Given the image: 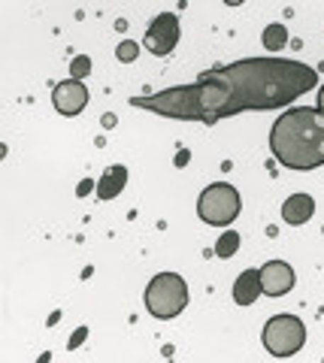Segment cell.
Here are the masks:
<instances>
[{
	"label": "cell",
	"instance_id": "obj_2",
	"mask_svg": "<svg viewBox=\"0 0 324 363\" xmlns=\"http://www.w3.org/2000/svg\"><path fill=\"white\" fill-rule=\"evenodd\" d=\"M270 152L288 169H315L324 164V112L318 106H294L276 118Z\"/></svg>",
	"mask_w": 324,
	"mask_h": 363
},
{
	"label": "cell",
	"instance_id": "obj_4",
	"mask_svg": "<svg viewBox=\"0 0 324 363\" xmlns=\"http://www.w3.org/2000/svg\"><path fill=\"white\" fill-rule=\"evenodd\" d=\"M261 339H264V348L273 357H291L306 342V327L297 315H273L264 324Z\"/></svg>",
	"mask_w": 324,
	"mask_h": 363
},
{
	"label": "cell",
	"instance_id": "obj_14",
	"mask_svg": "<svg viewBox=\"0 0 324 363\" xmlns=\"http://www.w3.org/2000/svg\"><path fill=\"white\" fill-rule=\"evenodd\" d=\"M116 55H118V61H137V55H140V45L137 43H130V40H125L116 49Z\"/></svg>",
	"mask_w": 324,
	"mask_h": 363
},
{
	"label": "cell",
	"instance_id": "obj_8",
	"mask_svg": "<svg viewBox=\"0 0 324 363\" xmlns=\"http://www.w3.org/2000/svg\"><path fill=\"white\" fill-rule=\"evenodd\" d=\"M261 288L267 297H282L294 288V269L285 260H270L261 267Z\"/></svg>",
	"mask_w": 324,
	"mask_h": 363
},
{
	"label": "cell",
	"instance_id": "obj_5",
	"mask_svg": "<svg viewBox=\"0 0 324 363\" xmlns=\"http://www.w3.org/2000/svg\"><path fill=\"white\" fill-rule=\"evenodd\" d=\"M240 209H242L240 191L233 185H228V182H216V185H209L197 200L200 218H203L206 224H212V227L230 224L240 215Z\"/></svg>",
	"mask_w": 324,
	"mask_h": 363
},
{
	"label": "cell",
	"instance_id": "obj_6",
	"mask_svg": "<svg viewBox=\"0 0 324 363\" xmlns=\"http://www.w3.org/2000/svg\"><path fill=\"white\" fill-rule=\"evenodd\" d=\"M176 43H179V18L173 13L155 16V21L146 30V37H143V45H146L152 55L164 58V55H170L176 49Z\"/></svg>",
	"mask_w": 324,
	"mask_h": 363
},
{
	"label": "cell",
	"instance_id": "obj_12",
	"mask_svg": "<svg viewBox=\"0 0 324 363\" xmlns=\"http://www.w3.org/2000/svg\"><path fill=\"white\" fill-rule=\"evenodd\" d=\"M285 43H288L285 25H267V30H264V49L276 52V49H285Z\"/></svg>",
	"mask_w": 324,
	"mask_h": 363
},
{
	"label": "cell",
	"instance_id": "obj_11",
	"mask_svg": "<svg viewBox=\"0 0 324 363\" xmlns=\"http://www.w3.org/2000/svg\"><path fill=\"white\" fill-rule=\"evenodd\" d=\"M125 185H128V167L113 164L97 182V197L100 200H113V197H118L121 191H125Z\"/></svg>",
	"mask_w": 324,
	"mask_h": 363
},
{
	"label": "cell",
	"instance_id": "obj_3",
	"mask_svg": "<svg viewBox=\"0 0 324 363\" xmlns=\"http://www.w3.org/2000/svg\"><path fill=\"white\" fill-rule=\"evenodd\" d=\"M188 306V285L179 272H158L149 288H146V309L158 321H170V318L182 315Z\"/></svg>",
	"mask_w": 324,
	"mask_h": 363
},
{
	"label": "cell",
	"instance_id": "obj_10",
	"mask_svg": "<svg viewBox=\"0 0 324 363\" xmlns=\"http://www.w3.org/2000/svg\"><path fill=\"white\" fill-rule=\"evenodd\" d=\"M315 212V200L309 194H291L285 203H282V218L285 224H306Z\"/></svg>",
	"mask_w": 324,
	"mask_h": 363
},
{
	"label": "cell",
	"instance_id": "obj_9",
	"mask_svg": "<svg viewBox=\"0 0 324 363\" xmlns=\"http://www.w3.org/2000/svg\"><path fill=\"white\" fill-rule=\"evenodd\" d=\"M261 294H264L261 269H245V272H240V279L233 281V303L237 306H252Z\"/></svg>",
	"mask_w": 324,
	"mask_h": 363
},
{
	"label": "cell",
	"instance_id": "obj_13",
	"mask_svg": "<svg viewBox=\"0 0 324 363\" xmlns=\"http://www.w3.org/2000/svg\"><path fill=\"white\" fill-rule=\"evenodd\" d=\"M237 248H240V236L233 233V230H228V233L216 242V255H218V257H233V255H237Z\"/></svg>",
	"mask_w": 324,
	"mask_h": 363
},
{
	"label": "cell",
	"instance_id": "obj_16",
	"mask_svg": "<svg viewBox=\"0 0 324 363\" xmlns=\"http://www.w3.org/2000/svg\"><path fill=\"white\" fill-rule=\"evenodd\" d=\"M315 106H318V109H321V112H324V85H321V88H318V104H315Z\"/></svg>",
	"mask_w": 324,
	"mask_h": 363
},
{
	"label": "cell",
	"instance_id": "obj_1",
	"mask_svg": "<svg viewBox=\"0 0 324 363\" xmlns=\"http://www.w3.org/2000/svg\"><path fill=\"white\" fill-rule=\"evenodd\" d=\"M318 82L309 64L288 58H242L200 73L191 85H176L152 97H130V106L173 121L216 124L237 112L282 109Z\"/></svg>",
	"mask_w": 324,
	"mask_h": 363
},
{
	"label": "cell",
	"instance_id": "obj_15",
	"mask_svg": "<svg viewBox=\"0 0 324 363\" xmlns=\"http://www.w3.org/2000/svg\"><path fill=\"white\" fill-rule=\"evenodd\" d=\"M88 70H91V58H85V55H79V58H73V64H70V73H73V79H82V76H88Z\"/></svg>",
	"mask_w": 324,
	"mask_h": 363
},
{
	"label": "cell",
	"instance_id": "obj_18",
	"mask_svg": "<svg viewBox=\"0 0 324 363\" xmlns=\"http://www.w3.org/2000/svg\"><path fill=\"white\" fill-rule=\"evenodd\" d=\"M225 4H228V6H240V4H242V0H225Z\"/></svg>",
	"mask_w": 324,
	"mask_h": 363
},
{
	"label": "cell",
	"instance_id": "obj_7",
	"mask_svg": "<svg viewBox=\"0 0 324 363\" xmlns=\"http://www.w3.org/2000/svg\"><path fill=\"white\" fill-rule=\"evenodd\" d=\"M52 104H55V109H58L61 116L73 118V116H79V112L88 106V88L79 82V79L70 76V79H64V82L55 85Z\"/></svg>",
	"mask_w": 324,
	"mask_h": 363
},
{
	"label": "cell",
	"instance_id": "obj_17",
	"mask_svg": "<svg viewBox=\"0 0 324 363\" xmlns=\"http://www.w3.org/2000/svg\"><path fill=\"white\" fill-rule=\"evenodd\" d=\"M82 336H85V330L76 333V339H70V348H73V345H79V342H82Z\"/></svg>",
	"mask_w": 324,
	"mask_h": 363
}]
</instances>
